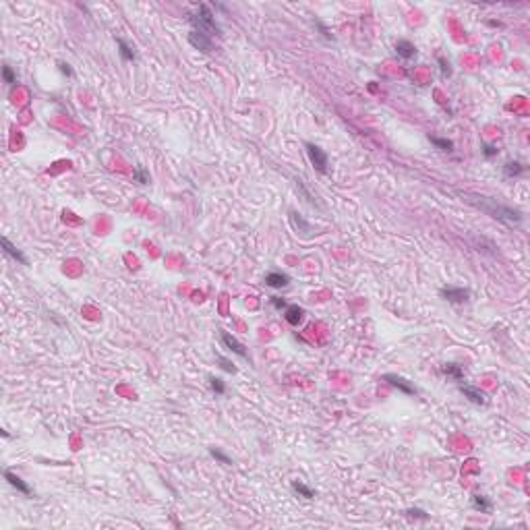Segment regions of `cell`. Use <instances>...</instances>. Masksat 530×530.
I'll return each instance as SVG.
<instances>
[{
  "instance_id": "cell-1",
  "label": "cell",
  "mask_w": 530,
  "mask_h": 530,
  "mask_svg": "<svg viewBox=\"0 0 530 530\" xmlns=\"http://www.w3.org/2000/svg\"><path fill=\"white\" fill-rule=\"evenodd\" d=\"M468 201L474 203V205H479V207H481L483 211H487L491 217H495V220H499V222H503V224H507V226H520L522 220H524V215H522L520 209L501 205V203H497L495 199H489V197H477V199H474V197H470Z\"/></svg>"
},
{
  "instance_id": "cell-2",
  "label": "cell",
  "mask_w": 530,
  "mask_h": 530,
  "mask_svg": "<svg viewBox=\"0 0 530 530\" xmlns=\"http://www.w3.org/2000/svg\"><path fill=\"white\" fill-rule=\"evenodd\" d=\"M187 19H189V23L193 25V31H199V33H205V35H209L211 40L217 35H222V29H220V25L215 23V15H213V11H211V7L209 5H199L197 9H195V13H189L187 15Z\"/></svg>"
},
{
  "instance_id": "cell-3",
  "label": "cell",
  "mask_w": 530,
  "mask_h": 530,
  "mask_svg": "<svg viewBox=\"0 0 530 530\" xmlns=\"http://www.w3.org/2000/svg\"><path fill=\"white\" fill-rule=\"evenodd\" d=\"M439 296L451 305H464L470 300V290L468 288H458V286H443L439 290Z\"/></svg>"
},
{
  "instance_id": "cell-4",
  "label": "cell",
  "mask_w": 530,
  "mask_h": 530,
  "mask_svg": "<svg viewBox=\"0 0 530 530\" xmlns=\"http://www.w3.org/2000/svg\"><path fill=\"white\" fill-rule=\"evenodd\" d=\"M305 147H307V156H309V162L313 164V168H315L317 172L325 174V172H327V154H325V151H323L319 145H315V143H307Z\"/></svg>"
},
{
  "instance_id": "cell-5",
  "label": "cell",
  "mask_w": 530,
  "mask_h": 530,
  "mask_svg": "<svg viewBox=\"0 0 530 530\" xmlns=\"http://www.w3.org/2000/svg\"><path fill=\"white\" fill-rule=\"evenodd\" d=\"M458 390L468 402H472L477 406H487L489 404V398L481 388H474V386H468V383H458Z\"/></svg>"
},
{
  "instance_id": "cell-6",
  "label": "cell",
  "mask_w": 530,
  "mask_h": 530,
  "mask_svg": "<svg viewBox=\"0 0 530 530\" xmlns=\"http://www.w3.org/2000/svg\"><path fill=\"white\" fill-rule=\"evenodd\" d=\"M383 381L388 383V386H392V388H396L398 392H402V394H406V396H414L416 394V388L408 381V379H404V377H400V375H394V373H388V375H383Z\"/></svg>"
},
{
  "instance_id": "cell-7",
  "label": "cell",
  "mask_w": 530,
  "mask_h": 530,
  "mask_svg": "<svg viewBox=\"0 0 530 530\" xmlns=\"http://www.w3.org/2000/svg\"><path fill=\"white\" fill-rule=\"evenodd\" d=\"M189 44L195 48V50H201L205 54L213 52V40L205 33H199V31H191L189 33Z\"/></svg>"
},
{
  "instance_id": "cell-8",
  "label": "cell",
  "mask_w": 530,
  "mask_h": 530,
  "mask_svg": "<svg viewBox=\"0 0 530 530\" xmlns=\"http://www.w3.org/2000/svg\"><path fill=\"white\" fill-rule=\"evenodd\" d=\"M222 336V342H224V346L228 348V350H232L234 354H239L241 358H249V352H247V346L245 344H241L232 334H228V332H222L220 334Z\"/></svg>"
},
{
  "instance_id": "cell-9",
  "label": "cell",
  "mask_w": 530,
  "mask_h": 530,
  "mask_svg": "<svg viewBox=\"0 0 530 530\" xmlns=\"http://www.w3.org/2000/svg\"><path fill=\"white\" fill-rule=\"evenodd\" d=\"M439 371H441V375L447 377V379H453V381H458V383L464 381V369H462L460 364H456V362H443V364L439 367Z\"/></svg>"
},
{
  "instance_id": "cell-10",
  "label": "cell",
  "mask_w": 530,
  "mask_h": 530,
  "mask_svg": "<svg viewBox=\"0 0 530 530\" xmlns=\"http://www.w3.org/2000/svg\"><path fill=\"white\" fill-rule=\"evenodd\" d=\"M263 282H265V286H269L273 290H280V288H286L290 284V276L282 273V271H269Z\"/></svg>"
},
{
  "instance_id": "cell-11",
  "label": "cell",
  "mask_w": 530,
  "mask_h": 530,
  "mask_svg": "<svg viewBox=\"0 0 530 530\" xmlns=\"http://www.w3.org/2000/svg\"><path fill=\"white\" fill-rule=\"evenodd\" d=\"M284 319L290 325H298V323H302V319H305V309L298 307V305H288L284 309Z\"/></svg>"
},
{
  "instance_id": "cell-12",
  "label": "cell",
  "mask_w": 530,
  "mask_h": 530,
  "mask_svg": "<svg viewBox=\"0 0 530 530\" xmlns=\"http://www.w3.org/2000/svg\"><path fill=\"white\" fill-rule=\"evenodd\" d=\"M0 245H3V251H5L9 257H13L15 261H19L21 265H27V257H25V255H23V253H21V251H19V249L9 241V239H7V236H3Z\"/></svg>"
},
{
  "instance_id": "cell-13",
  "label": "cell",
  "mask_w": 530,
  "mask_h": 530,
  "mask_svg": "<svg viewBox=\"0 0 530 530\" xmlns=\"http://www.w3.org/2000/svg\"><path fill=\"white\" fill-rule=\"evenodd\" d=\"M394 48H396V54L402 56V58H406V60H410V58L416 56V46H414L412 42H408V40H398Z\"/></svg>"
},
{
  "instance_id": "cell-14",
  "label": "cell",
  "mask_w": 530,
  "mask_h": 530,
  "mask_svg": "<svg viewBox=\"0 0 530 530\" xmlns=\"http://www.w3.org/2000/svg\"><path fill=\"white\" fill-rule=\"evenodd\" d=\"M5 479H7V481H9V485H11L13 489H17L19 493H23V495H27V497L31 495V489H29V485H27V483H25L21 477H17V474H13L11 470H7V472H5Z\"/></svg>"
},
{
  "instance_id": "cell-15",
  "label": "cell",
  "mask_w": 530,
  "mask_h": 530,
  "mask_svg": "<svg viewBox=\"0 0 530 530\" xmlns=\"http://www.w3.org/2000/svg\"><path fill=\"white\" fill-rule=\"evenodd\" d=\"M116 46H118V54H120V58H122V60H126V62L137 60V52H135V48H133L126 40L116 38Z\"/></svg>"
},
{
  "instance_id": "cell-16",
  "label": "cell",
  "mask_w": 530,
  "mask_h": 530,
  "mask_svg": "<svg viewBox=\"0 0 530 530\" xmlns=\"http://www.w3.org/2000/svg\"><path fill=\"white\" fill-rule=\"evenodd\" d=\"M524 172H526V166H524L522 162H518V160L503 164V176H505V178H516V176H520V174H524Z\"/></svg>"
},
{
  "instance_id": "cell-17",
  "label": "cell",
  "mask_w": 530,
  "mask_h": 530,
  "mask_svg": "<svg viewBox=\"0 0 530 530\" xmlns=\"http://www.w3.org/2000/svg\"><path fill=\"white\" fill-rule=\"evenodd\" d=\"M292 491H294L298 497H302V499H313V497H315V489H311V487L305 485V483H298V481L292 483Z\"/></svg>"
},
{
  "instance_id": "cell-18",
  "label": "cell",
  "mask_w": 530,
  "mask_h": 530,
  "mask_svg": "<svg viewBox=\"0 0 530 530\" xmlns=\"http://www.w3.org/2000/svg\"><path fill=\"white\" fill-rule=\"evenodd\" d=\"M290 222H292V226H294V228H296L298 232H305L307 236L313 232V230H311V226H309L305 220H302V217H300L296 211H290Z\"/></svg>"
},
{
  "instance_id": "cell-19",
  "label": "cell",
  "mask_w": 530,
  "mask_h": 530,
  "mask_svg": "<svg viewBox=\"0 0 530 530\" xmlns=\"http://www.w3.org/2000/svg\"><path fill=\"white\" fill-rule=\"evenodd\" d=\"M472 507L479 509V511H483V514H489V511L493 509V503H491L489 497H485V495H474V497H472Z\"/></svg>"
},
{
  "instance_id": "cell-20",
  "label": "cell",
  "mask_w": 530,
  "mask_h": 530,
  "mask_svg": "<svg viewBox=\"0 0 530 530\" xmlns=\"http://www.w3.org/2000/svg\"><path fill=\"white\" fill-rule=\"evenodd\" d=\"M429 141L437 147V149H441V151H451L453 149V143L449 141V139H441V137H435V135H429Z\"/></svg>"
},
{
  "instance_id": "cell-21",
  "label": "cell",
  "mask_w": 530,
  "mask_h": 530,
  "mask_svg": "<svg viewBox=\"0 0 530 530\" xmlns=\"http://www.w3.org/2000/svg\"><path fill=\"white\" fill-rule=\"evenodd\" d=\"M209 388H211V392L213 394H217V396H224L226 394V383H224V379H220V377H209Z\"/></svg>"
},
{
  "instance_id": "cell-22",
  "label": "cell",
  "mask_w": 530,
  "mask_h": 530,
  "mask_svg": "<svg viewBox=\"0 0 530 530\" xmlns=\"http://www.w3.org/2000/svg\"><path fill=\"white\" fill-rule=\"evenodd\" d=\"M133 180L139 182V185H147V182H149V172H147L143 166H137V168L133 170Z\"/></svg>"
},
{
  "instance_id": "cell-23",
  "label": "cell",
  "mask_w": 530,
  "mask_h": 530,
  "mask_svg": "<svg viewBox=\"0 0 530 530\" xmlns=\"http://www.w3.org/2000/svg\"><path fill=\"white\" fill-rule=\"evenodd\" d=\"M209 453H211V456H213L217 462H222V464H232V460H230L228 456H226V453H224L222 449H217V447H209Z\"/></svg>"
},
{
  "instance_id": "cell-24",
  "label": "cell",
  "mask_w": 530,
  "mask_h": 530,
  "mask_svg": "<svg viewBox=\"0 0 530 530\" xmlns=\"http://www.w3.org/2000/svg\"><path fill=\"white\" fill-rule=\"evenodd\" d=\"M3 77H5V83H7V85H15V83H17V75L13 72V68H11L9 64L3 66Z\"/></svg>"
},
{
  "instance_id": "cell-25",
  "label": "cell",
  "mask_w": 530,
  "mask_h": 530,
  "mask_svg": "<svg viewBox=\"0 0 530 530\" xmlns=\"http://www.w3.org/2000/svg\"><path fill=\"white\" fill-rule=\"evenodd\" d=\"M215 360L220 362V367H222L226 373H236V367L232 364V360H228L226 356H220V354H217V356H215Z\"/></svg>"
},
{
  "instance_id": "cell-26",
  "label": "cell",
  "mask_w": 530,
  "mask_h": 530,
  "mask_svg": "<svg viewBox=\"0 0 530 530\" xmlns=\"http://www.w3.org/2000/svg\"><path fill=\"white\" fill-rule=\"evenodd\" d=\"M481 147H483V156H485V158H495V156L499 154V147H497V145H489V143H483Z\"/></svg>"
},
{
  "instance_id": "cell-27",
  "label": "cell",
  "mask_w": 530,
  "mask_h": 530,
  "mask_svg": "<svg viewBox=\"0 0 530 530\" xmlns=\"http://www.w3.org/2000/svg\"><path fill=\"white\" fill-rule=\"evenodd\" d=\"M408 518H421V520H429V514L427 511H423V509H418V507H410V509H406L404 511Z\"/></svg>"
},
{
  "instance_id": "cell-28",
  "label": "cell",
  "mask_w": 530,
  "mask_h": 530,
  "mask_svg": "<svg viewBox=\"0 0 530 530\" xmlns=\"http://www.w3.org/2000/svg\"><path fill=\"white\" fill-rule=\"evenodd\" d=\"M437 60H439V68H441V75H443V77H449V75H451V64H449V60H445L443 56H439Z\"/></svg>"
},
{
  "instance_id": "cell-29",
  "label": "cell",
  "mask_w": 530,
  "mask_h": 530,
  "mask_svg": "<svg viewBox=\"0 0 530 530\" xmlns=\"http://www.w3.org/2000/svg\"><path fill=\"white\" fill-rule=\"evenodd\" d=\"M269 302H271V307L273 309H278V311H282V309H286L288 305H286V300L284 298H280V296H271L269 298Z\"/></svg>"
},
{
  "instance_id": "cell-30",
  "label": "cell",
  "mask_w": 530,
  "mask_h": 530,
  "mask_svg": "<svg viewBox=\"0 0 530 530\" xmlns=\"http://www.w3.org/2000/svg\"><path fill=\"white\" fill-rule=\"evenodd\" d=\"M58 68H60V72L62 75H66V77H72V68H70V64H66V62H58Z\"/></svg>"
}]
</instances>
